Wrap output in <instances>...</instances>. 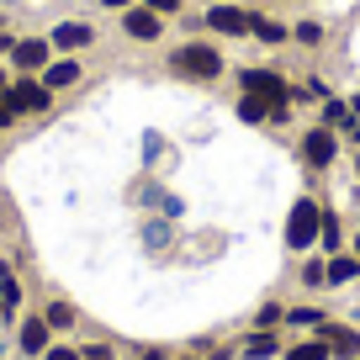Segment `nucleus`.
I'll return each mask as SVG.
<instances>
[{"label": "nucleus", "instance_id": "nucleus-1", "mask_svg": "<svg viewBox=\"0 0 360 360\" xmlns=\"http://www.w3.org/2000/svg\"><path fill=\"white\" fill-rule=\"evenodd\" d=\"M169 69L186 75V79H217L223 75V53H217L212 43H186V48L169 53Z\"/></svg>", "mask_w": 360, "mask_h": 360}, {"label": "nucleus", "instance_id": "nucleus-2", "mask_svg": "<svg viewBox=\"0 0 360 360\" xmlns=\"http://www.w3.org/2000/svg\"><path fill=\"white\" fill-rule=\"evenodd\" d=\"M318 223H323V212H318L313 202H297L292 207V223H286V244L292 249H307L318 238Z\"/></svg>", "mask_w": 360, "mask_h": 360}, {"label": "nucleus", "instance_id": "nucleus-3", "mask_svg": "<svg viewBox=\"0 0 360 360\" xmlns=\"http://www.w3.org/2000/svg\"><path fill=\"white\" fill-rule=\"evenodd\" d=\"M238 85L249 90V96H259V101H286V96H292V90H286V79L281 75H270V69H244V75H238Z\"/></svg>", "mask_w": 360, "mask_h": 360}, {"label": "nucleus", "instance_id": "nucleus-4", "mask_svg": "<svg viewBox=\"0 0 360 360\" xmlns=\"http://www.w3.org/2000/svg\"><path fill=\"white\" fill-rule=\"evenodd\" d=\"M207 27L223 32V37H244L249 27H255V16H249L244 6H212V11H207Z\"/></svg>", "mask_w": 360, "mask_h": 360}, {"label": "nucleus", "instance_id": "nucleus-5", "mask_svg": "<svg viewBox=\"0 0 360 360\" xmlns=\"http://www.w3.org/2000/svg\"><path fill=\"white\" fill-rule=\"evenodd\" d=\"M6 96H11L16 112H48V101H53V90H48L43 79H16Z\"/></svg>", "mask_w": 360, "mask_h": 360}, {"label": "nucleus", "instance_id": "nucleus-6", "mask_svg": "<svg viewBox=\"0 0 360 360\" xmlns=\"http://www.w3.org/2000/svg\"><path fill=\"white\" fill-rule=\"evenodd\" d=\"M334 154H339V138L328 133V127H313V133L302 138V159L313 169H328V165H334Z\"/></svg>", "mask_w": 360, "mask_h": 360}, {"label": "nucleus", "instance_id": "nucleus-7", "mask_svg": "<svg viewBox=\"0 0 360 360\" xmlns=\"http://www.w3.org/2000/svg\"><path fill=\"white\" fill-rule=\"evenodd\" d=\"M323 345L334 360H360V328L349 323H323Z\"/></svg>", "mask_w": 360, "mask_h": 360}, {"label": "nucleus", "instance_id": "nucleus-8", "mask_svg": "<svg viewBox=\"0 0 360 360\" xmlns=\"http://www.w3.org/2000/svg\"><path fill=\"white\" fill-rule=\"evenodd\" d=\"M48 53H53V43H43V37H22V43L11 48L16 69H48Z\"/></svg>", "mask_w": 360, "mask_h": 360}, {"label": "nucleus", "instance_id": "nucleus-9", "mask_svg": "<svg viewBox=\"0 0 360 360\" xmlns=\"http://www.w3.org/2000/svg\"><path fill=\"white\" fill-rule=\"evenodd\" d=\"M276 355H281L276 328H255V334H244V360H276Z\"/></svg>", "mask_w": 360, "mask_h": 360}, {"label": "nucleus", "instance_id": "nucleus-10", "mask_svg": "<svg viewBox=\"0 0 360 360\" xmlns=\"http://www.w3.org/2000/svg\"><path fill=\"white\" fill-rule=\"evenodd\" d=\"M122 27H127V37H138V43H154V37L165 32V27H159V11H148V6L143 11H127Z\"/></svg>", "mask_w": 360, "mask_h": 360}, {"label": "nucleus", "instance_id": "nucleus-11", "mask_svg": "<svg viewBox=\"0 0 360 360\" xmlns=\"http://www.w3.org/2000/svg\"><path fill=\"white\" fill-rule=\"evenodd\" d=\"M48 318H27L22 323V355H48Z\"/></svg>", "mask_w": 360, "mask_h": 360}, {"label": "nucleus", "instance_id": "nucleus-12", "mask_svg": "<svg viewBox=\"0 0 360 360\" xmlns=\"http://www.w3.org/2000/svg\"><path fill=\"white\" fill-rule=\"evenodd\" d=\"M75 79H79V64H75V58H58V64L43 69V85H48V90H64V85H75Z\"/></svg>", "mask_w": 360, "mask_h": 360}, {"label": "nucleus", "instance_id": "nucleus-13", "mask_svg": "<svg viewBox=\"0 0 360 360\" xmlns=\"http://www.w3.org/2000/svg\"><path fill=\"white\" fill-rule=\"evenodd\" d=\"M90 37H96V32H90L85 22H64V27H53V48H85Z\"/></svg>", "mask_w": 360, "mask_h": 360}, {"label": "nucleus", "instance_id": "nucleus-14", "mask_svg": "<svg viewBox=\"0 0 360 360\" xmlns=\"http://www.w3.org/2000/svg\"><path fill=\"white\" fill-rule=\"evenodd\" d=\"M16 307H22V286H16V276L6 265H0V318H11Z\"/></svg>", "mask_w": 360, "mask_h": 360}, {"label": "nucleus", "instance_id": "nucleus-15", "mask_svg": "<svg viewBox=\"0 0 360 360\" xmlns=\"http://www.w3.org/2000/svg\"><path fill=\"white\" fill-rule=\"evenodd\" d=\"M355 276H360V259H355V255H334V259H328V286L355 281Z\"/></svg>", "mask_w": 360, "mask_h": 360}, {"label": "nucleus", "instance_id": "nucleus-16", "mask_svg": "<svg viewBox=\"0 0 360 360\" xmlns=\"http://www.w3.org/2000/svg\"><path fill=\"white\" fill-rule=\"evenodd\" d=\"M286 360H334V355H328V345H323V339H302V345H292V349H286Z\"/></svg>", "mask_w": 360, "mask_h": 360}, {"label": "nucleus", "instance_id": "nucleus-17", "mask_svg": "<svg viewBox=\"0 0 360 360\" xmlns=\"http://www.w3.org/2000/svg\"><path fill=\"white\" fill-rule=\"evenodd\" d=\"M286 323H297V328H323L328 318H323V307H286Z\"/></svg>", "mask_w": 360, "mask_h": 360}, {"label": "nucleus", "instance_id": "nucleus-18", "mask_svg": "<svg viewBox=\"0 0 360 360\" xmlns=\"http://www.w3.org/2000/svg\"><path fill=\"white\" fill-rule=\"evenodd\" d=\"M265 112H270V106L259 101V96H249V90L238 96V117H244V122H265Z\"/></svg>", "mask_w": 360, "mask_h": 360}, {"label": "nucleus", "instance_id": "nucleus-19", "mask_svg": "<svg viewBox=\"0 0 360 360\" xmlns=\"http://www.w3.org/2000/svg\"><path fill=\"white\" fill-rule=\"evenodd\" d=\"M48 328H69V323H75V307H69V302H48Z\"/></svg>", "mask_w": 360, "mask_h": 360}, {"label": "nucleus", "instance_id": "nucleus-20", "mask_svg": "<svg viewBox=\"0 0 360 360\" xmlns=\"http://www.w3.org/2000/svg\"><path fill=\"white\" fill-rule=\"evenodd\" d=\"M318 238H323L328 249H339V238H345V233H339V217H334V212H323V223H318Z\"/></svg>", "mask_w": 360, "mask_h": 360}, {"label": "nucleus", "instance_id": "nucleus-21", "mask_svg": "<svg viewBox=\"0 0 360 360\" xmlns=\"http://www.w3.org/2000/svg\"><path fill=\"white\" fill-rule=\"evenodd\" d=\"M281 318H286V307L265 302V307H259V313H255V328H276V323H281Z\"/></svg>", "mask_w": 360, "mask_h": 360}, {"label": "nucleus", "instance_id": "nucleus-22", "mask_svg": "<svg viewBox=\"0 0 360 360\" xmlns=\"http://www.w3.org/2000/svg\"><path fill=\"white\" fill-rule=\"evenodd\" d=\"M349 117H355V112H349V106H339V101H328V106H323V127H345Z\"/></svg>", "mask_w": 360, "mask_h": 360}, {"label": "nucleus", "instance_id": "nucleus-23", "mask_svg": "<svg viewBox=\"0 0 360 360\" xmlns=\"http://www.w3.org/2000/svg\"><path fill=\"white\" fill-rule=\"evenodd\" d=\"M249 32H259L265 43H281V37H286V27H281V22H259V16H255V27H249Z\"/></svg>", "mask_w": 360, "mask_h": 360}, {"label": "nucleus", "instance_id": "nucleus-24", "mask_svg": "<svg viewBox=\"0 0 360 360\" xmlns=\"http://www.w3.org/2000/svg\"><path fill=\"white\" fill-rule=\"evenodd\" d=\"M297 43L318 48V43H323V27H318V22H302V27H297Z\"/></svg>", "mask_w": 360, "mask_h": 360}, {"label": "nucleus", "instance_id": "nucleus-25", "mask_svg": "<svg viewBox=\"0 0 360 360\" xmlns=\"http://www.w3.org/2000/svg\"><path fill=\"white\" fill-rule=\"evenodd\" d=\"M328 281V265H302V286H323Z\"/></svg>", "mask_w": 360, "mask_h": 360}, {"label": "nucleus", "instance_id": "nucleus-26", "mask_svg": "<svg viewBox=\"0 0 360 360\" xmlns=\"http://www.w3.org/2000/svg\"><path fill=\"white\" fill-rule=\"evenodd\" d=\"M79 360H112V345H85V349H79Z\"/></svg>", "mask_w": 360, "mask_h": 360}, {"label": "nucleus", "instance_id": "nucleus-27", "mask_svg": "<svg viewBox=\"0 0 360 360\" xmlns=\"http://www.w3.org/2000/svg\"><path fill=\"white\" fill-rule=\"evenodd\" d=\"M16 117H22V112H16V106H11V96H0V127H11Z\"/></svg>", "mask_w": 360, "mask_h": 360}, {"label": "nucleus", "instance_id": "nucleus-28", "mask_svg": "<svg viewBox=\"0 0 360 360\" xmlns=\"http://www.w3.org/2000/svg\"><path fill=\"white\" fill-rule=\"evenodd\" d=\"M43 360H79V349H69V345H53Z\"/></svg>", "mask_w": 360, "mask_h": 360}, {"label": "nucleus", "instance_id": "nucleus-29", "mask_svg": "<svg viewBox=\"0 0 360 360\" xmlns=\"http://www.w3.org/2000/svg\"><path fill=\"white\" fill-rule=\"evenodd\" d=\"M148 11H159V16H169V11H180V0H148Z\"/></svg>", "mask_w": 360, "mask_h": 360}, {"label": "nucleus", "instance_id": "nucleus-30", "mask_svg": "<svg viewBox=\"0 0 360 360\" xmlns=\"http://www.w3.org/2000/svg\"><path fill=\"white\" fill-rule=\"evenodd\" d=\"M101 6H112V11H127V6H133V0H101Z\"/></svg>", "mask_w": 360, "mask_h": 360}, {"label": "nucleus", "instance_id": "nucleus-31", "mask_svg": "<svg viewBox=\"0 0 360 360\" xmlns=\"http://www.w3.org/2000/svg\"><path fill=\"white\" fill-rule=\"evenodd\" d=\"M11 48H16V43H11V37H6V32H0V53H11Z\"/></svg>", "mask_w": 360, "mask_h": 360}, {"label": "nucleus", "instance_id": "nucleus-32", "mask_svg": "<svg viewBox=\"0 0 360 360\" xmlns=\"http://www.w3.org/2000/svg\"><path fill=\"white\" fill-rule=\"evenodd\" d=\"M143 360H165V349H148V355H143Z\"/></svg>", "mask_w": 360, "mask_h": 360}, {"label": "nucleus", "instance_id": "nucleus-33", "mask_svg": "<svg viewBox=\"0 0 360 360\" xmlns=\"http://www.w3.org/2000/svg\"><path fill=\"white\" fill-rule=\"evenodd\" d=\"M355 259H360V238H355Z\"/></svg>", "mask_w": 360, "mask_h": 360}, {"label": "nucleus", "instance_id": "nucleus-34", "mask_svg": "<svg viewBox=\"0 0 360 360\" xmlns=\"http://www.w3.org/2000/svg\"><path fill=\"white\" fill-rule=\"evenodd\" d=\"M186 360H202V355H186Z\"/></svg>", "mask_w": 360, "mask_h": 360}]
</instances>
